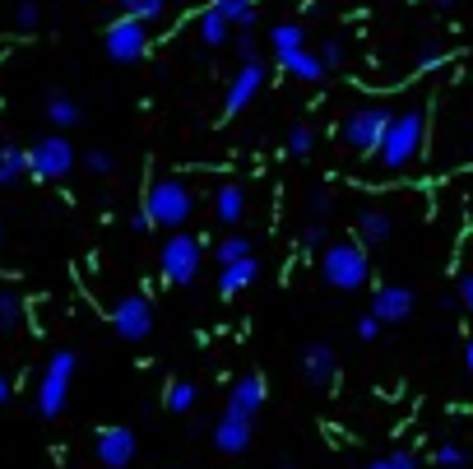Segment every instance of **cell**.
Returning a JSON list of instances; mask_svg holds the SVG:
<instances>
[{
    "instance_id": "obj_1",
    "label": "cell",
    "mask_w": 473,
    "mask_h": 469,
    "mask_svg": "<svg viewBox=\"0 0 473 469\" xmlns=\"http://www.w3.org/2000/svg\"><path fill=\"white\" fill-rule=\"evenodd\" d=\"M423 145H427V112L423 107H404V112H395V121H390L376 158H381L385 173H404V168L417 163Z\"/></svg>"
},
{
    "instance_id": "obj_2",
    "label": "cell",
    "mask_w": 473,
    "mask_h": 469,
    "mask_svg": "<svg viewBox=\"0 0 473 469\" xmlns=\"http://www.w3.org/2000/svg\"><path fill=\"white\" fill-rule=\"evenodd\" d=\"M367 274H372V261H367V246H362L357 237L329 242L325 252H320V279H325L329 288L353 293V288L367 284Z\"/></svg>"
},
{
    "instance_id": "obj_3",
    "label": "cell",
    "mask_w": 473,
    "mask_h": 469,
    "mask_svg": "<svg viewBox=\"0 0 473 469\" xmlns=\"http://www.w3.org/2000/svg\"><path fill=\"white\" fill-rule=\"evenodd\" d=\"M390 121H395V107L390 102H357L353 112L344 117V126H339V140L353 154L372 158V154H381V140H385Z\"/></svg>"
},
{
    "instance_id": "obj_4",
    "label": "cell",
    "mask_w": 473,
    "mask_h": 469,
    "mask_svg": "<svg viewBox=\"0 0 473 469\" xmlns=\"http://www.w3.org/2000/svg\"><path fill=\"white\" fill-rule=\"evenodd\" d=\"M145 209H149V218H153V228L181 233V224H186L190 209H195V190H190L181 177H158V181L149 186V196H145Z\"/></svg>"
},
{
    "instance_id": "obj_5",
    "label": "cell",
    "mask_w": 473,
    "mask_h": 469,
    "mask_svg": "<svg viewBox=\"0 0 473 469\" xmlns=\"http://www.w3.org/2000/svg\"><path fill=\"white\" fill-rule=\"evenodd\" d=\"M74 367H79V358L70 349H56L47 358V367H42V381H38V413L42 419H56V413L66 409L70 400V381H74Z\"/></svg>"
},
{
    "instance_id": "obj_6",
    "label": "cell",
    "mask_w": 473,
    "mask_h": 469,
    "mask_svg": "<svg viewBox=\"0 0 473 469\" xmlns=\"http://www.w3.org/2000/svg\"><path fill=\"white\" fill-rule=\"evenodd\" d=\"M200 237L195 233H172L162 242V252H158V270H162V279L167 284H177V288H190L195 279H200Z\"/></svg>"
},
{
    "instance_id": "obj_7",
    "label": "cell",
    "mask_w": 473,
    "mask_h": 469,
    "mask_svg": "<svg viewBox=\"0 0 473 469\" xmlns=\"http://www.w3.org/2000/svg\"><path fill=\"white\" fill-rule=\"evenodd\" d=\"M70 168H74V145L66 135H42V140L28 149V173L38 181H61V177H70Z\"/></svg>"
},
{
    "instance_id": "obj_8",
    "label": "cell",
    "mask_w": 473,
    "mask_h": 469,
    "mask_svg": "<svg viewBox=\"0 0 473 469\" xmlns=\"http://www.w3.org/2000/svg\"><path fill=\"white\" fill-rule=\"evenodd\" d=\"M102 47H107V57L117 61V66H130V61H139L149 51V23H139L130 14L111 19L107 33H102Z\"/></svg>"
},
{
    "instance_id": "obj_9",
    "label": "cell",
    "mask_w": 473,
    "mask_h": 469,
    "mask_svg": "<svg viewBox=\"0 0 473 469\" xmlns=\"http://www.w3.org/2000/svg\"><path fill=\"white\" fill-rule=\"evenodd\" d=\"M111 330L126 340V344H139L153 335V302L145 293H126L117 307H111Z\"/></svg>"
},
{
    "instance_id": "obj_10",
    "label": "cell",
    "mask_w": 473,
    "mask_h": 469,
    "mask_svg": "<svg viewBox=\"0 0 473 469\" xmlns=\"http://www.w3.org/2000/svg\"><path fill=\"white\" fill-rule=\"evenodd\" d=\"M413 307H417V293H413L408 284H381L376 297H372V316H376L381 325H399V321H408Z\"/></svg>"
},
{
    "instance_id": "obj_11",
    "label": "cell",
    "mask_w": 473,
    "mask_h": 469,
    "mask_svg": "<svg viewBox=\"0 0 473 469\" xmlns=\"http://www.w3.org/2000/svg\"><path fill=\"white\" fill-rule=\"evenodd\" d=\"M334 372H339V353H334V344L316 340L302 349V381L311 385V391H325V385H334Z\"/></svg>"
},
{
    "instance_id": "obj_12",
    "label": "cell",
    "mask_w": 473,
    "mask_h": 469,
    "mask_svg": "<svg viewBox=\"0 0 473 469\" xmlns=\"http://www.w3.org/2000/svg\"><path fill=\"white\" fill-rule=\"evenodd\" d=\"M135 451H139V441H135L130 428H102L98 441H93V456H98L102 469H126L135 460Z\"/></svg>"
},
{
    "instance_id": "obj_13",
    "label": "cell",
    "mask_w": 473,
    "mask_h": 469,
    "mask_svg": "<svg viewBox=\"0 0 473 469\" xmlns=\"http://www.w3.org/2000/svg\"><path fill=\"white\" fill-rule=\"evenodd\" d=\"M265 89V66L260 61H250L232 75V84H228V98H223V117H237L246 112L250 102H256V93Z\"/></svg>"
},
{
    "instance_id": "obj_14",
    "label": "cell",
    "mask_w": 473,
    "mask_h": 469,
    "mask_svg": "<svg viewBox=\"0 0 473 469\" xmlns=\"http://www.w3.org/2000/svg\"><path fill=\"white\" fill-rule=\"evenodd\" d=\"M265 400H269V381H265V372H241V376L232 381L228 409H232V413H246V419H256V413L265 409Z\"/></svg>"
},
{
    "instance_id": "obj_15",
    "label": "cell",
    "mask_w": 473,
    "mask_h": 469,
    "mask_svg": "<svg viewBox=\"0 0 473 469\" xmlns=\"http://www.w3.org/2000/svg\"><path fill=\"white\" fill-rule=\"evenodd\" d=\"M209 437H214V447L223 451V456H241L246 447H250V419L246 413H223V419L209 428Z\"/></svg>"
},
{
    "instance_id": "obj_16",
    "label": "cell",
    "mask_w": 473,
    "mask_h": 469,
    "mask_svg": "<svg viewBox=\"0 0 473 469\" xmlns=\"http://www.w3.org/2000/svg\"><path fill=\"white\" fill-rule=\"evenodd\" d=\"M353 233H357V242L367 246V252H376V246H385L390 237H395V218H390L385 209H357V218H353Z\"/></svg>"
},
{
    "instance_id": "obj_17",
    "label": "cell",
    "mask_w": 473,
    "mask_h": 469,
    "mask_svg": "<svg viewBox=\"0 0 473 469\" xmlns=\"http://www.w3.org/2000/svg\"><path fill=\"white\" fill-rule=\"evenodd\" d=\"M256 279H260V256L237 261V265H223V270H218V293L232 297V293H241L246 284H256Z\"/></svg>"
},
{
    "instance_id": "obj_18",
    "label": "cell",
    "mask_w": 473,
    "mask_h": 469,
    "mask_svg": "<svg viewBox=\"0 0 473 469\" xmlns=\"http://www.w3.org/2000/svg\"><path fill=\"white\" fill-rule=\"evenodd\" d=\"M278 70L284 75H293V79H302V84H316V79H325V61L320 57H311V51H288V57H278Z\"/></svg>"
},
{
    "instance_id": "obj_19",
    "label": "cell",
    "mask_w": 473,
    "mask_h": 469,
    "mask_svg": "<svg viewBox=\"0 0 473 469\" xmlns=\"http://www.w3.org/2000/svg\"><path fill=\"white\" fill-rule=\"evenodd\" d=\"M214 214H218V224H241V214H246V190L237 181H223L214 190Z\"/></svg>"
},
{
    "instance_id": "obj_20",
    "label": "cell",
    "mask_w": 473,
    "mask_h": 469,
    "mask_svg": "<svg viewBox=\"0 0 473 469\" xmlns=\"http://www.w3.org/2000/svg\"><path fill=\"white\" fill-rule=\"evenodd\" d=\"M195 33H200L205 47H223V42L232 38V23H228V14H218L209 5V10H200V19H195Z\"/></svg>"
},
{
    "instance_id": "obj_21",
    "label": "cell",
    "mask_w": 473,
    "mask_h": 469,
    "mask_svg": "<svg viewBox=\"0 0 473 469\" xmlns=\"http://www.w3.org/2000/svg\"><path fill=\"white\" fill-rule=\"evenodd\" d=\"M42 112H47V121L56 126V130H70V126H79V102L70 98V93H61V89H56V93H47V107H42Z\"/></svg>"
},
{
    "instance_id": "obj_22",
    "label": "cell",
    "mask_w": 473,
    "mask_h": 469,
    "mask_svg": "<svg viewBox=\"0 0 473 469\" xmlns=\"http://www.w3.org/2000/svg\"><path fill=\"white\" fill-rule=\"evenodd\" d=\"M19 177H28V149L0 145V186H14Z\"/></svg>"
},
{
    "instance_id": "obj_23",
    "label": "cell",
    "mask_w": 473,
    "mask_h": 469,
    "mask_svg": "<svg viewBox=\"0 0 473 469\" xmlns=\"http://www.w3.org/2000/svg\"><path fill=\"white\" fill-rule=\"evenodd\" d=\"M256 256V246H250V237H241V233H228L218 242V252H214V261H218V270L223 265H237V261H250Z\"/></svg>"
},
{
    "instance_id": "obj_24",
    "label": "cell",
    "mask_w": 473,
    "mask_h": 469,
    "mask_svg": "<svg viewBox=\"0 0 473 469\" xmlns=\"http://www.w3.org/2000/svg\"><path fill=\"white\" fill-rule=\"evenodd\" d=\"M23 325V297L14 288H0V335H14Z\"/></svg>"
},
{
    "instance_id": "obj_25",
    "label": "cell",
    "mask_w": 473,
    "mask_h": 469,
    "mask_svg": "<svg viewBox=\"0 0 473 469\" xmlns=\"http://www.w3.org/2000/svg\"><path fill=\"white\" fill-rule=\"evenodd\" d=\"M218 14H228V23H237V29H256V0H214Z\"/></svg>"
},
{
    "instance_id": "obj_26",
    "label": "cell",
    "mask_w": 473,
    "mask_h": 469,
    "mask_svg": "<svg viewBox=\"0 0 473 469\" xmlns=\"http://www.w3.org/2000/svg\"><path fill=\"white\" fill-rule=\"evenodd\" d=\"M302 23H274L269 29V42H274V51L278 57H288V51H302Z\"/></svg>"
},
{
    "instance_id": "obj_27",
    "label": "cell",
    "mask_w": 473,
    "mask_h": 469,
    "mask_svg": "<svg viewBox=\"0 0 473 469\" xmlns=\"http://www.w3.org/2000/svg\"><path fill=\"white\" fill-rule=\"evenodd\" d=\"M195 395H200V391H195V381H172V385H167V409H172V413H190L195 409Z\"/></svg>"
},
{
    "instance_id": "obj_28",
    "label": "cell",
    "mask_w": 473,
    "mask_h": 469,
    "mask_svg": "<svg viewBox=\"0 0 473 469\" xmlns=\"http://www.w3.org/2000/svg\"><path fill=\"white\" fill-rule=\"evenodd\" d=\"M162 10H167V0H121V14H130V19H139V23L162 19Z\"/></svg>"
},
{
    "instance_id": "obj_29",
    "label": "cell",
    "mask_w": 473,
    "mask_h": 469,
    "mask_svg": "<svg viewBox=\"0 0 473 469\" xmlns=\"http://www.w3.org/2000/svg\"><path fill=\"white\" fill-rule=\"evenodd\" d=\"M432 460H436V469H464L469 465V451L460 447V441H441V447L432 451Z\"/></svg>"
},
{
    "instance_id": "obj_30",
    "label": "cell",
    "mask_w": 473,
    "mask_h": 469,
    "mask_svg": "<svg viewBox=\"0 0 473 469\" xmlns=\"http://www.w3.org/2000/svg\"><path fill=\"white\" fill-rule=\"evenodd\" d=\"M311 149H316V130L306 126V121H297V126L288 130V154H293V158H306Z\"/></svg>"
},
{
    "instance_id": "obj_31",
    "label": "cell",
    "mask_w": 473,
    "mask_h": 469,
    "mask_svg": "<svg viewBox=\"0 0 473 469\" xmlns=\"http://www.w3.org/2000/svg\"><path fill=\"white\" fill-rule=\"evenodd\" d=\"M83 168H89L93 177H107V173H117V158H111L107 149H89L83 154Z\"/></svg>"
},
{
    "instance_id": "obj_32",
    "label": "cell",
    "mask_w": 473,
    "mask_h": 469,
    "mask_svg": "<svg viewBox=\"0 0 473 469\" xmlns=\"http://www.w3.org/2000/svg\"><path fill=\"white\" fill-rule=\"evenodd\" d=\"M237 57H241V66L260 61V38H256V33H241V38H237Z\"/></svg>"
},
{
    "instance_id": "obj_33",
    "label": "cell",
    "mask_w": 473,
    "mask_h": 469,
    "mask_svg": "<svg viewBox=\"0 0 473 469\" xmlns=\"http://www.w3.org/2000/svg\"><path fill=\"white\" fill-rule=\"evenodd\" d=\"M14 19H19V29H38V19H42V10H38V0H19V10H14Z\"/></svg>"
},
{
    "instance_id": "obj_34",
    "label": "cell",
    "mask_w": 473,
    "mask_h": 469,
    "mask_svg": "<svg viewBox=\"0 0 473 469\" xmlns=\"http://www.w3.org/2000/svg\"><path fill=\"white\" fill-rule=\"evenodd\" d=\"M320 61H325V70H339V66H344V42L329 38V42L320 47Z\"/></svg>"
},
{
    "instance_id": "obj_35",
    "label": "cell",
    "mask_w": 473,
    "mask_h": 469,
    "mask_svg": "<svg viewBox=\"0 0 473 469\" xmlns=\"http://www.w3.org/2000/svg\"><path fill=\"white\" fill-rule=\"evenodd\" d=\"M329 209H334V196H329V190H311V224H320Z\"/></svg>"
},
{
    "instance_id": "obj_36",
    "label": "cell",
    "mask_w": 473,
    "mask_h": 469,
    "mask_svg": "<svg viewBox=\"0 0 473 469\" xmlns=\"http://www.w3.org/2000/svg\"><path fill=\"white\" fill-rule=\"evenodd\" d=\"M455 297L464 302V307H469V312H473V270H464V274H460V279H455Z\"/></svg>"
},
{
    "instance_id": "obj_37",
    "label": "cell",
    "mask_w": 473,
    "mask_h": 469,
    "mask_svg": "<svg viewBox=\"0 0 473 469\" xmlns=\"http://www.w3.org/2000/svg\"><path fill=\"white\" fill-rule=\"evenodd\" d=\"M376 335H381V321H376L372 312H367V316H357V340H367V344H372Z\"/></svg>"
},
{
    "instance_id": "obj_38",
    "label": "cell",
    "mask_w": 473,
    "mask_h": 469,
    "mask_svg": "<svg viewBox=\"0 0 473 469\" xmlns=\"http://www.w3.org/2000/svg\"><path fill=\"white\" fill-rule=\"evenodd\" d=\"M302 246H325V228H320V224H306V233H302Z\"/></svg>"
},
{
    "instance_id": "obj_39",
    "label": "cell",
    "mask_w": 473,
    "mask_h": 469,
    "mask_svg": "<svg viewBox=\"0 0 473 469\" xmlns=\"http://www.w3.org/2000/svg\"><path fill=\"white\" fill-rule=\"evenodd\" d=\"M130 228H135V233H149V228H153L149 209H135V214H130Z\"/></svg>"
},
{
    "instance_id": "obj_40",
    "label": "cell",
    "mask_w": 473,
    "mask_h": 469,
    "mask_svg": "<svg viewBox=\"0 0 473 469\" xmlns=\"http://www.w3.org/2000/svg\"><path fill=\"white\" fill-rule=\"evenodd\" d=\"M390 460H395L399 469H417V456H413V451H395V456H390Z\"/></svg>"
},
{
    "instance_id": "obj_41",
    "label": "cell",
    "mask_w": 473,
    "mask_h": 469,
    "mask_svg": "<svg viewBox=\"0 0 473 469\" xmlns=\"http://www.w3.org/2000/svg\"><path fill=\"white\" fill-rule=\"evenodd\" d=\"M5 404H10V376L0 372V409H5Z\"/></svg>"
},
{
    "instance_id": "obj_42",
    "label": "cell",
    "mask_w": 473,
    "mask_h": 469,
    "mask_svg": "<svg viewBox=\"0 0 473 469\" xmlns=\"http://www.w3.org/2000/svg\"><path fill=\"white\" fill-rule=\"evenodd\" d=\"M367 469H399V465H395V460H390V456H385V460H372Z\"/></svg>"
},
{
    "instance_id": "obj_43",
    "label": "cell",
    "mask_w": 473,
    "mask_h": 469,
    "mask_svg": "<svg viewBox=\"0 0 473 469\" xmlns=\"http://www.w3.org/2000/svg\"><path fill=\"white\" fill-rule=\"evenodd\" d=\"M464 367H469V372H473V340H469V344H464Z\"/></svg>"
},
{
    "instance_id": "obj_44",
    "label": "cell",
    "mask_w": 473,
    "mask_h": 469,
    "mask_svg": "<svg viewBox=\"0 0 473 469\" xmlns=\"http://www.w3.org/2000/svg\"><path fill=\"white\" fill-rule=\"evenodd\" d=\"M274 469H297V465H293V460H278V465H274Z\"/></svg>"
},
{
    "instance_id": "obj_45",
    "label": "cell",
    "mask_w": 473,
    "mask_h": 469,
    "mask_svg": "<svg viewBox=\"0 0 473 469\" xmlns=\"http://www.w3.org/2000/svg\"><path fill=\"white\" fill-rule=\"evenodd\" d=\"M436 5H455V0H436Z\"/></svg>"
},
{
    "instance_id": "obj_46",
    "label": "cell",
    "mask_w": 473,
    "mask_h": 469,
    "mask_svg": "<svg viewBox=\"0 0 473 469\" xmlns=\"http://www.w3.org/2000/svg\"><path fill=\"white\" fill-rule=\"evenodd\" d=\"M0 242H5V224H0Z\"/></svg>"
}]
</instances>
